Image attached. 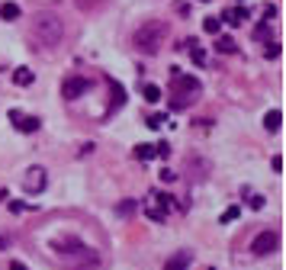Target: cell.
Wrapping results in <instances>:
<instances>
[{
  "label": "cell",
  "mask_w": 286,
  "mask_h": 270,
  "mask_svg": "<svg viewBox=\"0 0 286 270\" xmlns=\"http://www.w3.org/2000/svg\"><path fill=\"white\" fill-rule=\"evenodd\" d=\"M29 39H32V48H55L65 39V23L55 13H35L29 20Z\"/></svg>",
  "instance_id": "6da1fadb"
},
{
  "label": "cell",
  "mask_w": 286,
  "mask_h": 270,
  "mask_svg": "<svg viewBox=\"0 0 286 270\" xmlns=\"http://www.w3.org/2000/svg\"><path fill=\"white\" fill-rule=\"evenodd\" d=\"M171 97H177V100H171L174 109L190 106V103H193V97H199V78L180 74L177 68H171Z\"/></svg>",
  "instance_id": "7a4b0ae2"
},
{
  "label": "cell",
  "mask_w": 286,
  "mask_h": 270,
  "mask_svg": "<svg viewBox=\"0 0 286 270\" xmlns=\"http://www.w3.org/2000/svg\"><path fill=\"white\" fill-rule=\"evenodd\" d=\"M164 39H168V26L158 23V20H148L145 26H138V32H135V48L141 55H158Z\"/></svg>",
  "instance_id": "3957f363"
},
{
  "label": "cell",
  "mask_w": 286,
  "mask_h": 270,
  "mask_svg": "<svg viewBox=\"0 0 286 270\" xmlns=\"http://www.w3.org/2000/svg\"><path fill=\"white\" fill-rule=\"evenodd\" d=\"M251 251L257 254V257H267V254H273V251H280V235L273 228H264L260 235L251 241Z\"/></svg>",
  "instance_id": "277c9868"
},
{
  "label": "cell",
  "mask_w": 286,
  "mask_h": 270,
  "mask_svg": "<svg viewBox=\"0 0 286 270\" xmlns=\"http://www.w3.org/2000/svg\"><path fill=\"white\" fill-rule=\"evenodd\" d=\"M90 87H93V84H90L87 78H65L62 93H65V100H77V97H84Z\"/></svg>",
  "instance_id": "5b68a950"
},
{
  "label": "cell",
  "mask_w": 286,
  "mask_h": 270,
  "mask_svg": "<svg viewBox=\"0 0 286 270\" xmlns=\"http://www.w3.org/2000/svg\"><path fill=\"white\" fill-rule=\"evenodd\" d=\"M45 183H49V177H45V167H29L26 177H23V190H26V193H42Z\"/></svg>",
  "instance_id": "8992f818"
},
{
  "label": "cell",
  "mask_w": 286,
  "mask_h": 270,
  "mask_svg": "<svg viewBox=\"0 0 286 270\" xmlns=\"http://www.w3.org/2000/svg\"><path fill=\"white\" fill-rule=\"evenodd\" d=\"M10 122H13V126L19 129V132H39V126H42V119L39 116H23L19 109H10Z\"/></svg>",
  "instance_id": "52a82bcc"
},
{
  "label": "cell",
  "mask_w": 286,
  "mask_h": 270,
  "mask_svg": "<svg viewBox=\"0 0 286 270\" xmlns=\"http://www.w3.org/2000/svg\"><path fill=\"white\" fill-rule=\"evenodd\" d=\"M190 261H193V254H190V251H177V254L171 257V261L164 264V270H187V267H190Z\"/></svg>",
  "instance_id": "ba28073f"
},
{
  "label": "cell",
  "mask_w": 286,
  "mask_h": 270,
  "mask_svg": "<svg viewBox=\"0 0 286 270\" xmlns=\"http://www.w3.org/2000/svg\"><path fill=\"white\" fill-rule=\"evenodd\" d=\"M248 16H251V13H248V7H229V10H225V16H222V20H229L232 26H241V23H244Z\"/></svg>",
  "instance_id": "9c48e42d"
},
{
  "label": "cell",
  "mask_w": 286,
  "mask_h": 270,
  "mask_svg": "<svg viewBox=\"0 0 286 270\" xmlns=\"http://www.w3.org/2000/svg\"><path fill=\"white\" fill-rule=\"evenodd\" d=\"M264 129L267 132H280L283 129V113H280V109H270V113L264 116Z\"/></svg>",
  "instance_id": "30bf717a"
},
{
  "label": "cell",
  "mask_w": 286,
  "mask_h": 270,
  "mask_svg": "<svg viewBox=\"0 0 286 270\" xmlns=\"http://www.w3.org/2000/svg\"><path fill=\"white\" fill-rule=\"evenodd\" d=\"M216 52H222V55H235L238 45H235L232 35H219V39H216Z\"/></svg>",
  "instance_id": "8fae6325"
},
{
  "label": "cell",
  "mask_w": 286,
  "mask_h": 270,
  "mask_svg": "<svg viewBox=\"0 0 286 270\" xmlns=\"http://www.w3.org/2000/svg\"><path fill=\"white\" fill-rule=\"evenodd\" d=\"M251 35H254V39H257V42H270V39H273V29H270V20H264V23H257V26H254V32H251Z\"/></svg>",
  "instance_id": "7c38bea8"
},
{
  "label": "cell",
  "mask_w": 286,
  "mask_h": 270,
  "mask_svg": "<svg viewBox=\"0 0 286 270\" xmlns=\"http://www.w3.org/2000/svg\"><path fill=\"white\" fill-rule=\"evenodd\" d=\"M32 81H35V74H32L29 68H16L13 71V84H16V87H29Z\"/></svg>",
  "instance_id": "4fadbf2b"
},
{
  "label": "cell",
  "mask_w": 286,
  "mask_h": 270,
  "mask_svg": "<svg viewBox=\"0 0 286 270\" xmlns=\"http://www.w3.org/2000/svg\"><path fill=\"white\" fill-rule=\"evenodd\" d=\"M0 20H7V23L19 20V7L13 4V0H7V4H0Z\"/></svg>",
  "instance_id": "5bb4252c"
},
{
  "label": "cell",
  "mask_w": 286,
  "mask_h": 270,
  "mask_svg": "<svg viewBox=\"0 0 286 270\" xmlns=\"http://www.w3.org/2000/svg\"><path fill=\"white\" fill-rule=\"evenodd\" d=\"M180 48H190V58H193V65H206V52H202V48H196L193 39H187Z\"/></svg>",
  "instance_id": "9a60e30c"
},
{
  "label": "cell",
  "mask_w": 286,
  "mask_h": 270,
  "mask_svg": "<svg viewBox=\"0 0 286 270\" xmlns=\"http://www.w3.org/2000/svg\"><path fill=\"white\" fill-rule=\"evenodd\" d=\"M77 10H84V13H97V10H103L110 0H74Z\"/></svg>",
  "instance_id": "2e32d148"
},
{
  "label": "cell",
  "mask_w": 286,
  "mask_h": 270,
  "mask_svg": "<svg viewBox=\"0 0 286 270\" xmlns=\"http://www.w3.org/2000/svg\"><path fill=\"white\" fill-rule=\"evenodd\" d=\"M106 84H110V90H113V106H110V113H113L116 106H122V103H126V90L119 87L116 81H106Z\"/></svg>",
  "instance_id": "e0dca14e"
},
{
  "label": "cell",
  "mask_w": 286,
  "mask_h": 270,
  "mask_svg": "<svg viewBox=\"0 0 286 270\" xmlns=\"http://www.w3.org/2000/svg\"><path fill=\"white\" fill-rule=\"evenodd\" d=\"M151 200H158V209H164V213L174 209V196L171 193H151Z\"/></svg>",
  "instance_id": "ac0fdd59"
},
{
  "label": "cell",
  "mask_w": 286,
  "mask_h": 270,
  "mask_svg": "<svg viewBox=\"0 0 286 270\" xmlns=\"http://www.w3.org/2000/svg\"><path fill=\"white\" fill-rule=\"evenodd\" d=\"M141 93H145L148 103H158V100H161V87H158V84H145V87H141Z\"/></svg>",
  "instance_id": "d6986e66"
},
{
  "label": "cell",
  "mask_w": 286,
  "mask_h": 270,
  "mask_svg": "<svg viewBox=\"0 0 286 270\" xmlns=\"http://www.w3.org/2000/svg\"><path fill=\"white\" fill-rule=\"evenodd\" d=\"M138 161H151L154 158V145H135V151H132Z\"/></svg>",
  "instance_id": "ffe728a7"
},
{
  "label": "cell",
  "mask_w": 286,
  "mask_h": 270,
  "mask_svg": "<svg viewBox=\"0 0 286 270\" xmlns=\"http://www.w3.org/2000/svg\"><path fill=\"white\" fill-rule=\"evenodd\" d=\"M202 29H206L209 35H219V32H222V20H219V16H206V23H202Z\"/></svg>",
  "instance_id": "44dd1931"
},
{
  "label": "cell",
  "mask_w": 286,
  "mask_h": 270,
  "mask_svg": "<svg viewBox=\"0 0 286 270\" xmlns=\"http://www.w3.org/2000/svg\"><path fill=\"white\" fill-rule=\"evenodd\" d=\"M280 55H283V45H280L277 39H270V42H267V52H264V58H267V61H273V58H280Z\"/></svg>",
  "instance_id": "7402d4cb"
},
{
  "label": "cell",
  "mask_w": 286,
  "mask_h": 270,
  "mask_svg": "<svg viewBox=\"0 0 286 270\" xmlns=\"http://www.w3.org/2000/svg\"><path fill=\"white\" fill-rule=\"evenodd\" d=\"M164 122H168V116H164V113H151V116L145 119V126H148V129H161Z\"/></svg>",
  "instance_id": "603a6c76"
},
{
  "label": "cell",
  "mask_w": 286,
  "mask_h": 270,
  "mask_svg": "<svg viewBox=\"0 0 286 270\" xmlns=\"http://www.w3.org/2000/svg\"><path fill=\"white\" fill-rule=\"evenodd\" d=\"M145 216L151 219V222H164V219H168V213H164V209H158V206H148V209H145Z\"/></svg>",
  "instance_id": "cb8c5ba5"
},
{
  "label": "cell",
  "mask_w": 286,
  "mask_h": 270,
  "mask_svg": "<svg viewBox=\"0 0 286 270\" xmlns=\"http://www.w3.org/2000/svg\"><path fill=\"white\" fill-rule=\"evenodd\" d=\"M244 200H248V206H251V209H264V196H251V190H244Z\"/></svg>",
  "instance_id": "d4e9b609"
},
{
  "label": "cell",
  "mask_w": 286,
  "mask_h": 270,
  "mask_svg": "<svg viewBox=\"0 0 286 270\" xmlns=\"http://www.w3.org/2000/svg\"><path fill=\"white\" fill-rule=\"evenodd\" d=\"M154 158H171V145L168 142H158V145H154Z\"/></svg>",
  "instance_id": "484cf974"
},
{
  "label": "cell",
  "mask_w": 286,
  "mask_h": 270,
  "mask_svg": "<svg viewBox=\"0 0 286 270\" xmlns=\"http://www.w3.org/2000/svg\"><path fill=\"white\" fill-rule=\"evenodd\" d=\"M238 213H241L238 206H229V209L222 213V225H225V222H235V219H238Z\"/></svg>",
  "instance_id": "4316f807"
},
{
  "label": "cell",
  "mask_w": 286,
  "mask_h": 270,
  "mask_svg": "<svg viewBox=\"0 0 286 270\" xmlns=\"http://www.w3.org/2000/svg\"><path fill=\"white\" fill-rule=\"evenodd\" d=\"M135 213V203L132 200H122V203H119V216H132Z\"/></svg>",
  "instance_id": "83f0119b"
},
{
  "label": "cell",
  "mask_w": 286,
  "mask_h": 270,
  "mask_svg": "<svg viewBox=\"0 0 286 270\" xmlns=\"http://www.w3.org/2000/svg\"><path fill=\"white\" fill-rule=\"evenodd\" d=\"M161 180H164V183H174V180H177V174H174L171 167H164V170H161Z\"/></svg>",
  "instance_id": "f1b7e54d"
},
{
  "label": "cell",
  "mask_w": 286,
  "mask_h": 270,
  "mask_svg": "<svg viewBox=\"0 0 286 270\" xmlns=\"http://www.w3.org/2000/svg\"><path fill=\"white\" fill-rule=\"evenodd\" d=\"M23 209H26V203H23V200H13V203H10V213H16V216H19Z\"/></svg>",
  "instance_id": "f546056e"
},
{
  "label": "cell",
  "mask_w": 286,
  "mask_h": 270,
  "mask_svg": "<svg viewBox=\"0 0 286 270\" xmlns=\"http://www.w3.org/2000/svg\"><path fill=\"white\" fill-rule=\"evenodd\" d=\"M270 167H273V174H280V170H283V158L277 155V158H273V161H270Z\"/></svg>",
  "instance_id": "4dcf8cb0"
},
{
  "label": "cell",
  "mask_w": 286,
  "mask_h": 270,
  "mask_svg": "<svg viewBox=\"0 0 286 270\" xmlns=\"http://www.w3.org/2000/svg\"><path fill=\"white\" fill-rule=\"evenodd\" d=\"M264 16H267V20H273V16H277V7L267 4V7H264Z\"/></svg>",
  "instance_id": "1f68e13d"
},
{
  "label": "cell",
  "mask_w": 286,
  "mask_h": 270,
  "mask_svg": "<svg viewBox=\"0 0 286 270\" xmlns=\"http://www.w3.org/2000/svg\"><path fill=\"white\" fill-rule=\"evenodd\" d=\"M10 270H29L26 264H19V261H13V264H10Z\"/></svg>",
  "instance_id": "d6a6232c"
},
{
  "label": "cell",
  "mask_w": 286,
  "mask_h": 270,
  "mask_svg": "<svg viewBox=\"0 0 286 270\" xmlns=\"http://www.w3.org/2000/svg\"><path fill=\"white\" fill-rule=\"evenodd\" d=\"M0 200H7V190L4 187H0Z\"/></svg>",
  "instance_id": "836d02e7"
},
{
  "label": "cell",
  "mask_w": 286,
  "mask_h": 270,
  "mask_svg": "<svg viewBox=\"0 0 286 270\" xmlns=\"http://www.w3.org/2000/svg\"><path fill=\"white\" fill-rule=\"evenodd\" d=\"M209 270H216V267H209Z\"/></svg>",
  "instance_id": "e575fe53"
},
{
  "label": "cell",
  "mask_w": 286,
  "mask_h": 270,
  "mask_svg": "<svg viewBox=\"0 0 286 270\" xmlns=\"http://www.w3.org/2000/svg\"><path fill=\"white\" fill-rule=\"evenodd\" d=\"M202 4H206V0H202Z\"/></svg>",
  "instance_id": "d590c367"
}]
</instances>
